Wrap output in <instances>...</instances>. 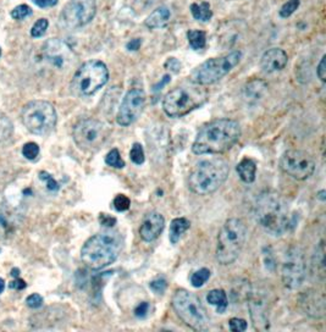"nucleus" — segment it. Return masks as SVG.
<instances>
[{
	"label": "nucleus",
	"mask_w": 326,
	"mask_h": 332,
	"mask_svg": "<svg viewBox=\"0 0 326 332\" xmlns=\"http://www.w3.org/2000/svg\"><path fill=\"white\" fill-rule=\"evenodd\" d=\"M207 302H208L210 306L217 308V312L220 313V314L225 313L228 307L227 296H226L225 291L219 290V288L212 290L207 294Z\"/></svg>",
	"instance_id": "obj_26"
},
{
	"label": "nucleus",
	"mask_w": 326,
	"mask_h": 332,
	"mask_svg": "<svg viewBox=\"0 0 326 332\" xmlns=\"http://www.w3.org/2000/svg\"><path fill=\"white\" fill-rule=\"evenodd\" d=\"M241 137V126L231 118H219L207 123L199 129L192 144L197 155L222 154L230 150Z\"/></svg>",
	"instance_id": "obj_1"
},
{
	"label": "nucleus",
	"mask_w": 326,
	"mask_h": 332,
	"mask_svg": "<svg viewBox=\"0 0 326 332\" xmlns=\"http://www.w3.org/2000/svg\"><path fill=\"white\" fill-rule=\"evenodd\" d=\"M130 159L133 164L136 165H142L145 160V155H144V149L142 147L141 143H133L131 148L130 152Z\"/></svg>",
	"instance_id": "obj_33"
},
{
	"label": "nucleus",
	"mask_w": 326,
	"mask_h": 332,
	"mask_svg": "<svg viewBox=\"0 0 326 332\" xmlns=\"http://www.w3.org/2000/svg\"><path fill=\"white\" fill-rule=\"evenodd\" d=\"M317 74H318V77L322 80V82H325L326 81V55H323L322 60H320L319 65H318Z\"/></svg>",
	"instance_id": "obj_45"
},
{
	"label": "nucleus",
	"mask_w": 326,
	"mask_h": 332,
	"mask_svg": "<svg viewBox=\"0 0 326 332\" xmlns=\"http://www.w3.org/2000/svg\"><path fill=\"white\" fill-rule=\"evenodd\" d=\"M18 274H20V270L18 269H12V271H11V275L12 276H15V277H18Z\"/></svg>",
	"instance_id": "obj_53"
},
{
	"label": "nucleus",
	"mask_w": 326,
	"mask_h": 332,
	"mask_svg": "<svg viewBox=\"0 0 326 332\" xmlns=\"http://www.w3.org/2000/svg\"><path fill=\"white\" fill-rule=\"evenodd\" d=\"M188 43L192 47V49L201 50L206 48L207 44V34L204 31H199V29H190L187 32Z\"/></svg>",
	"instance_id": "obj_29"
},
{
	"label": "nucleus",
	"mask_w": 326,
	"mask_h": 332,
	"mask_svg": "<svg viewBox=\"0 0 326 332\" xmlns=\"http://www.w3.org/2000/svg\"><path fill=\"white\" fill-rule=\"evenodd\" d=\"M268 92V83L263 80H254L249 81L243 88V97L248 102H258L265 96Z\"/></svg>",
	"instance_id": "obj_22"
},
{
	"label": "nucleus",
	"mask_w": 326,
	"mask_h": 332,
	"mask_svg": "<svg viewBox=\"0 0 326 332\" xmlns=\"http://www.w3.org/2000/svg\"><path fill=\"white\" fill-rule=\"evenodd\" d=\"M248 298L250 319L253 326L258 331H266L269 329V301L260 291H250Z\"/></svg>",
	"instance_id": "obj_17"
},
{
	"label": "nucleus",
	"mask_w": 326,
	"mask_h": 332,
	"mask_svg": "<svg viewBox=\"0 0 326 332\" xmlns=\"http://www.w3.org/2000/svg\"><path fill=\"white\" fill-rule=\"evenodd\" d=\"M190 9L191 12H192V16L196 20L202 21V22H208V21L212 20L213 11L208 1H203L201 4L193 2Z\"/></svg>",
	"instance_id": "obj_27"
},
{
	"label": "nucleus",
	"mask_w": 326,
	"mask_h": 332,
	"mask_svg": "<svg viewBox=\"0 0 326 332\" xmlns=\"http://www.w3.org/2000/svg\"><path fill=\"white\" fill-rule=\"evenodd\" d=\"M43 58L48 61L52 66L58 70L65 69L67 65L71 63L74 58L71 48L64 43L63 40L56 38L49 39L44 43L42 48Z\"/></svg>",
	"instance_id": "obj_16"
},
{
	"label": "nucleus",
	"mask_w": 326,
	"mask_h": 332,
	"mask_svg": "<svg viewBox=\"0 0 326 332\" xmlns=\"http://www.w3.org/2000/svg\"><path fill=\"white\" fill-rule=\"evenodd\" d=\"M48 26H49V21L47 18H39L38 21H36L33 27L31 29V36L33 38H39V37L44 36L45 32H47Z\"/></svg>",
	"instance_id": "obj_34"
},
{
	"label": "nucleus",
	"mask_w": 326,
	"mask_h": 332,
	"mask_svg": "<svg viewBox=\"0 0 326 332\" xmlns=\"http://www.w3.org/2000/svg\"><path fill=\"white\" fill-rule=\"evenodd\" d=\"M300 306L308 317L322 319L325 315V296L318 290H308L300 296Z\"/></svg>",
	"instance_id": "obj_18"
},
{
	"label": "nucleus",
	"mask_w": 326,
	"mask_h": 332,
	"mask_svg": "<svg viewBox=\"0 0 326 332\" xmlns=\"http://www.w3.org/2000/svg\"><path fill=\"white\" fill-rule=\"evenodd\" d=\"M149 303L142 302V303L138 304V306L136 307V309H134V317H136L137 319H144V318L149 314Z\"/></svg>",
	"instance_id": "obj_42"
},
{
	"label": "nucleus",
	"mask_w": 326,
	"mask_h": 332,
	"mask_svg": "<svg viewBox=\"0 0 326 332\" xmlns=\"http://www.w3.org/2000/svg\"><path fill=\"white\" fill-rule=\"evenodd\" d=\"M228 328L233 332H243L247 330V321L239 318H232L228 321Z\"/></svg>",
	"instance_id": "obj_39"
},
{
	"label": "nucleus",
	"mask_w": 326,
	"mask_h": 332,
	"mask_svg": "<svg viewBox=\"0 0 326 332\" xmlns=\"http://www.w3.org/2000/svg\"><path fill=\"white\" fill-rule=\"evenodd\" d=\"M288 56L285 50L280 48H271L263 54L260 59V67L265 74H274L285 69Z\"/></svg>",
	"instance_id": "obj_20"
},
{
	"label": "nucleus",
	"mask_w": 326,
	"mask_h": 332,
	"mask_svg": "<svg viewBox=\"0 0 326 332\" xmlns=\"http://www.w3.org/2000/svg\"><path fill=\"white\" fill-rule=\"evenodd\" d=\"M22 155L27 160H34L39 155V145L34 142H28L23 145Z\"/></svg>",
	"instance_id": "obj_35"
},
{
	"label": "nucleus",
	"mask_w": 326,
	"mask_h": 332,
	"mask_svg": "<svg viewBox=\"0 0 326 332\" xmlns=\"http://www.w3.org/2000/svg\"><path fill=\"white\" fill-rule=\"evenodd\" d=\"M241 59L242 53L239 50L231 51L219 58L209 59L193 70L190 81L199 86L213 85L232 71L239 64Z\"/></svg>",
	"instance_id": "obj_9"
},
{
	"label": "nucleus",
	"mask_w": 326,
	"mask_h": 332,
	"mask_svg": "<svg viewBox=\"0 0 326 332\" xmlns=\"http://www.w3.org/2000/svg\"><path fill=\"white\" fill-rule=\"evenodd\" d=\"M21 118L25 127L38 136L50 133L58 122L55 108L49 102L45 101L27 103L21 111Z\"/></svg>",
	"instance_id": "obj_10"
},
{
	"label": "nucleus",
	"mask_w": 326,
	"mask_h": 332,
	"mask_svg": "<svg viewBox=\"0 0 326 332\" xmlns=\"http://www.w3.org/2000/svg\"><path fill=\"white\" fill-rule=\"evenodd\" d=\"M280 169L287 176L304 181L315 171V161L309 153L300 149H288L280 158Z\"/></svg>",
	"instance_id": "obj_13"
},
{
	"label": "nucleus",
	"mask_w": 326,
	"mask_h": 332,
	"mask_svg": "<svg viewBox=\"0 0 326 332\" xmlns=\"http://www.w3.org/2000/svg\"><path fill=\"white\" fill-rule=\"evenodd\" d=\"M164 66H165V69L174 72V74H179L180 70H181V64H180V61L175 58H169Z\"/></svg>",
	"instance_id": "obj_44"
},
{
	"label": "nucleus",
	"mask_w": 326,
	"mask_h": 332,
	"mask_svg": "<svg viewBox=\"0 0 326 332\" xmlns=\"http://www.w3.org/2000/svg\"><path fill=\"white\" fill-rule=\"evenodd\" d=\"M307 269L303 250L292 245L285 252L281 265V279L285 287L298 290L306 281Z\"/></svg>",
	"instance_id": "obj_12"
},
{
	"label": "nucleus",
	"mask_w": 326,
	"mask_h": 332,
	"mask_svg": "<svg viewBox=\"0 0 326 332\" xmlns=\"http://www.w3.org/2000/svg\"><path fill=\"white\" fill-rule=\"evenodd\" d=\"M99 222L105 227H112L116 223V219L108 214H101L99 215Z\"/></svg>",
	"instance_id": "obj_46"
},
{
	"label": "nucleus",
	"mask_w": 326,
	"mask_h": 332,
	"mask_svg": "<svg viewBox=\"0 0 326 332\" xmlns=\"http://www.w3.org/2000/svg\"><path fill=\"white\" fill-rule=\"evenodd\" d=\"M4 288H5V281L2 279H0V293H2Z\"/></svg>",
	"instance_id": "obj_52"
},
{
	"label": "nucleus",
	"mask_w": 326,
	"mask_h": 332,
	"mask_svg": "<svg viewBox=\"0 0 326 332\" xmlns=\"http://www.w3.org/2000/svg\"><path fill=\"white\" fill-rule=\"evenodd\" d=\"M170 17H171V12L166 6H159L150 15L145 18L144 25L150 29L163 28L169 23Z\"/></svg>",
	"instance_id": "obj_23"
},
{
	"label": "nucleus",
	"mask_w": 326,
	"mask_h": 332,
	"mask_svg": "<svg viewBox=\"0 0 326 332\" xmlns=\"http://www.w3.org/2000/svg\"><path fill=\"white\" fill-rule=\"evenodd\" d=\"M39 177L43 181H44L45 183H47V188H48V190L52 191V192L59 191L60 186H59V183L53 179L52 175H49V174H48V172H45V171H42L39 174Z\"/></svg>",
	"instance_id": "obj_40"
},
{
	"label": "nucleus",
	"mask_w": 326,
	"mask_h": 332,
	"mask_svg": "<svg viewBox=\"0 0 326 332\" xmlns=\"http://www.w3.org/2000/svg\"><path fill=\"white\" fill-rule=\"evenodd\" d=\"M145 107V93L141 88H133L126 93L117 110L116 122L127 127L138 120Z\"/></svg>",
	"instance_id": "obj_15"
},
{
	"label": "nucleus",
	"mask_w": 326,
	"mask_h": 332,
	"mask_svg": "<svg viewBox=\"0 0 326 332\" xmlns=\"http://www.w3.org/2000/svg\"><path fill=\"white\" fill-rule=\"evenodd\" d=\"M191 222L186 218H176L170 223L169 238L172 244H176L182 237V234L190 228Z\"/></svg>",
	"instance_id": "obj_25"
},
{
	"label": "nucleus",
	"mask_w": 326,
	"mask_h": 332,
	"mask_svg": "<svg viewBox=\"0 0 326 332\" xmlns=\"http://www.w3.org/2000/svg\"><path fill=\"white\" fill-rule=\"evenodd\" d=\"M166 286H168V283H166V281L164 279L154 280V281H152L149 283V287L158 294L164 293V291L166 290Z\"/></svg>",
	"instance_id": "obj_43"
},
{
	"label": "nucleus",
	"mask_w": 326,
	"mask_h": 332,
	"mask_svg": "<svg viewBox=\"0 0 326 332\" xmlns=\"http://www.w3.org/2000/svg\"><path fill=\"white\" fill-rule=\"evenodd\" d=\"M254 218L266 233L275 237L285 234L290 227L288 205L276 192L259 194L254 204Z\"/></svg>",
	"instance_id": "obj_2"
},
{
	"label": "nucleus",
	"mask_w": 326,
	"mask_h": 332,
	"mask_svg": "<svg viewBox=\"0 0 326 332\" xmlns=\"http://www.w3.org/2000/svg\"><path fill=\"white\" fill-rule=\"evenodd\" d=\"M20 219L17 214L5 208H0V239H7L11 237Z\"/></svg>",
	"instance_id": "obj_21"
},
{
	"label": "nucleus",
	"mask_w": 326,
	"mask_h": 332,
	"mask_svg": "<svg viewBox=\"0 0 326 332\" xmlns=\"http://www.w3.org/2000/svg\"><path fill=\"white\" fill-rule=\"evenodd\" d=\"M33 4L37 6L42 7V9H47V7H53L58 4V0H31Z\"/></svg>",
	"instance_id": "obj_47"
},
{
	"label": "nucleus",
	"mask_w": 326,
	"mask_h": 332,
	"mask_svg": "<svg viewBox=\"0 0 326 332\" xmlns=\"http://www.w3.org/2000/svg\"><path fill=\"white\" fill-rule=\"evenodd\" d=\"M170 78H171V77H170L169 75H165V76L163 77V80H161V82H159L158 85H155V86H154V91L161 90V88H163L164 86L168 85V83L170 82Z\"/></svg>",
	"instance_id": "obj_50"
},
{
	"label": "nucleus",
	"mask_w": 326,
	"mask_h": 332,
	"mask_svg": "<svg viewBox=\"0 0 326 332\" xmlns=\"http://www.w3.org/2000/svg\"><path fill=\"white\" fill-rule=\"evenodd\" d=\"M10 15H11L13 20H23V18L32 15V9L26 4L18 5V6H16L15 9L12 10Z\"/></svg>",
	"instance_id": "obj_37"
},
{
	"label": "nucleus",
	"mask_w": 326,
	"mask_h": 332,
	"mask_svg": "<svg viewBox=\"0 0 326 332\" xmlns=\"http://www.w3.org/2000/svg\"><path fill=\"white\" fill-rule=\"evenodd\" d=\"M165 227V219L158 212L144 215L139 227V236L144 242H153L158 238Z\"/></svg>",
	"instance_id": "obj_19"
},
{
	"label": "nucleus",
	"mask_w": 326,
	"mask_h": 332,
	"mask_svg": "<svg viewBox=\"0 0 326 332\" xmlns=\"http://www.w3.org/2000/svg\"><path fill=\"white\" fill-rule=\"evenodd\" d=\"M108 80L109 70L103 61H86L72 77L71 90L80 97H91L104 87Z\"/></svg>",
	"instance_id": "obj_8"
},
{
	"label": "nucleus",
	"mask_w": 326,
	"mask_h": 332,
	"mask_svg": "<svg viewBox=\"0 0 326 332\" xmlns=\"http://www.w3.org/2000/svg\"><path fill=\"white\" fill-rule=\"evenodd\" d=\"M9 287L11 288V290H23V288H26V282L23 281V280H21L20 277H16L12 282H10Z\"/></svg>",
	"instance_id": "obj_48"
},
{
	"label": "nucleus",
	"mask_w": 326,
	"mask_h": 332,
	"mask_svg": "<svg viewBox=\"0 0 326 332\" xmlns=\"http://www.w3.org/2000/svg\"><path fill=\"white\" fill-rule=\"evenodd\" d=\"M247 234V226L241 219L231 218L226 220L217 234L215 250L217 263L223 266L235 263L246 245Z\"/></svg>",
	"instance_id": "obj_5"
},
{
	"label": "nucleus",
	"mask_w": 326,
	"mask_h": 332,
	"mask_svg": "<svg viewBox=\"0 0 326 332\" xmlns=\"http://www.w3.org/2000/svg\"><path fill=\"white\" fill-rule=\"evenodd\" d=\"M0 55H1V49H0Z\"/></svg>",
	"instance_id": "obj_54"
},
{
	"label": "nucleus",
	"mask_w": 326,
	"mask_h": 332,
	"mask_svg": "<svg viewBox=\"0 0 326 332\" xmlns=\"http://www.w3.org/2000/svg\"><path fill=\"white\" fill-rule=\"evenodd\" d=\"M26 304L32 309H38L43 306V297L39 296L38 293H33L27 297Z\"/></svg>",
	"instance_id": "obj_41"
},
{
	"label": "nucleus",
	"mask_w": 326,
	"mask_h": 332,
	"mask_svg": "<svg viewBox=\"0 0 326 332\" xmlns=\"http://www.w3.org/2000/svg\"><path fill=\"white\" fill-rule=\"evenodd\" d=\"M105 164L110 167H114V169H123V167H125V161L122 160L120 152H118L116 148H114V149H111L107 154V156H105Z\"/></svg>",
	"instance_id": "obj_31"
},
{
	"label": "nucleus",
	"mask_w": 326,
	"mask_h": 332,
	"mask_svg": "<svg viewBox=\"0 0 326 332\" xmlns=\"http://www.w3.org/2000/svg\"><path fill=\"white\" fill-rule=\"evenodd\" d=\"M325 248H324V242H320L319 245L317 248V252H315L314 258H313V268L317 270V276H319L320 279L324 280L325 277Z\"/></svg>",
	"instance_id": "obj_28"
},
{
	"label": "nucleus",
	"mask_w": 326,
	"mask_h": 332,
	"mask_svg": "<svg viewBox=\"0 0 326 332\" xmlns=\"http://www.w3.org/2000/svg\"><path fill=\"white\" fill-rule=\"evenodd\" d=\"M142 45V40L139 38H134V39H131L130 42L126 44V48H127L130 51H136L139 49V47Z\"/></svg>",
	"instance_id": "obj_49"
},
{
	"label": "nucleus",
	"mask_w": 326,
	"mask_h": 332,
	"mask_svg": "<svg viewBox=\"0 0 326 332\" xmlns=\"http://www.w3.org/2000/svg\"><path fill=\"white\" fill-rule=\"evenodd\" d=\"M210 279V270L207 268L199 269L198 271L193 272L192 276H191V283H192L193 287L199 288L204 285L208 280Z\"/></svg>",
	"instance_id": "obj_32"
},
{
	"label": "nucleus",
	"mask_w": 326,
	"mask_h": 332,
	"mask_svg": "<svg viewBox=\"0 0 326 332\" xmlns=\"http://www.w3.org/2000/svg\"><path fill=\"white\" fill-rule=\"evenodd\" d=\"M112 204H114V208L117 210V212H126V210H128V208H130L131 205V201L128 197H126L125 194H118V196L115 197L114 202H112Z\"/></svg>",
	"instance_id": "obj_38"
},
{
	"label": "nucleus",
	"mask_w": 326,
	"mask_h": 332,
	"mask_svg": "<svg viewBox=\"0 0 326 332\" xmlns=\"http://www.w3.org/2000/svg\"><path fill=\"white\" fill-rule=\"evenodd\" d=\"M300 2H301V0H288L287 2H285V4L282 5L281 9H280V11H279L280 16L284 18L290 17V16L298 9V6H300Z\"/></svg>",
	"instance_id": "obj_36"
},
{
	"label": "nucleus",
	"mask_w": 326,
	"mask_h": 332,
	"mask_svg": "<svg viewBox=\"0 0 326 332\" xmlns=\"http://www.w3.org/2000/svg\"><path fill=\"white\" fill-rule=\"evenodd\" d=\"M236 171L238 174L239 179L244 183L254 182L255 175H257V164L253 159L244 158L237 164Z\"/></svg>",
	"instance_id": "obj_24"
},
{
	"label": "nucleus",
	"mask_w": 326,
	"mask_h": 332,
	"mask_svg": "<svg viewBox=\"0 0 326 332\" xmlns=\"http://www.w3.org/2000/svg\"><path fill=\"white\" fill-rule=\"evenodd\" d=\"M72 137L83 152H97L109 137V128L96 118H82L75 125Z\"/></svg>",
	"instance_id": "obj_11"
},
{
	"label": "nucleus",
	"mask_w": 326,
	"mask_h": 332,
	"mask_svg": "<svg viewBox=\"0 0 326 332\" xmlns=\"http://www.w3.org/2000/svg\"><path fill=\"white\" fill-rule=\"evenodd\" d=\"M172 308L177 317L188 328L195 331H207L209 329V317L206 308L196 294L187 290H177L172 296Z\"/></svg>",
	"instance_id": "obj_7"
},
{
	"label": "nucleus",
	"mask_w": 326,
	"mask_h": 332,
	"mask_svg": "<svg viewBox=\"0 0 326 332\" xmlns=\"http://www.w3.org/2000/svg\"><path fill=\"white\" fill-rule=\"evenodd\" d=\"M122 250V239L117 232L105 231L88 238L81 249V259L87 268L101 270L111 265Z\"/></svg>",
	"instance_id": "obj_3"
},
{
	"label": "nucleus",
	"mask_w": 326,
	"mask_h": 332,
	"mask_svg": "<svg viewBox=\"0 0 326 332\" xmlns=\"http://www.w3.org/2000/svg\"><path fill=\"white\" fill-rule=\"evenodd\" d=\"M325 194H326V192L324 190H322L319 193L317 194V198L320 199L322 202H325Z\"/></svg>",
	"instance_id": "obj_51"
},
{
	"label": "nucleus",
	"mask_w": 326,
	"mask_h": 332,
	"mask_svg": "<svg viewBox=\"0 0 326 332\" xmlns=\"http://www.w3.org/2000/svg\"><path fill=\"white\" fill-rule=\"evenodd\" d=\"M13 126L10 118L0 111V143L9 141L12 136Z\"/></svg>",
	"instance_id": "obj_30"
},
{
	"label": "nucleus",
	"mask_w": 326,
	"mask_h": 332,
	"mask_svg": "<svg viewBox=\"0 0 326 332\" xmlns=\"http://www.w3.org/2000/svg\"><path fill=\"white\" fill-rule=\"evenodd\" d=\"M203 87L190 81V85L171 90L163 99L164 112L169 117H182L198 109L208 101V91Z\"/></svg>",
	"instance_id": "obj_6"
},
{
	"label": "nucleus",
	"mask_w": 326,
	"mask_h": 332,
	"mask_svg": "<svg viewBox=\"0 0 326 332\" xmlns=\"http://www.w3.org/2000/svg\"><path fill=\"white\" fill-rule=\"evenodd\" d=\"M97 13V0H70L60 15L66 28L75 29L91 22Z\"/></svg>",
	"instance_id": "obj_14"
},
{
	"label": "nucleus",
	"mask_w": 326,
	"mask_h": 332,
	"mask_svg": "<svg viewBox=\"0 0 326 332\" xmlns=\"http://www.w3.org/2000/svg\"><path fill=\"white\" fill-rule=\"evenodd\" d=\"M230 165L222 158H212L197 163L188 176V187L198 196H208L219 190L227 180Z\"/></svg>",
	"instance_id": "obj_4"
}]
</instances>
